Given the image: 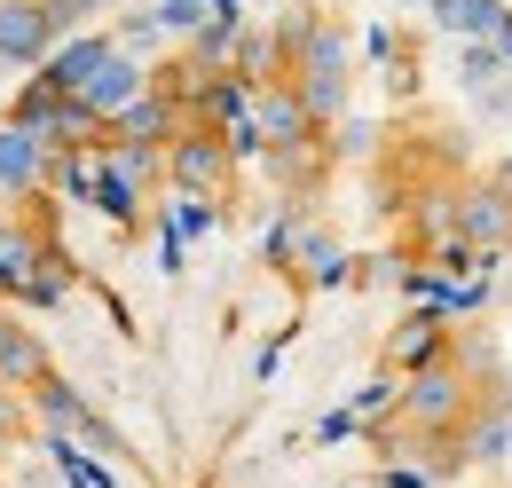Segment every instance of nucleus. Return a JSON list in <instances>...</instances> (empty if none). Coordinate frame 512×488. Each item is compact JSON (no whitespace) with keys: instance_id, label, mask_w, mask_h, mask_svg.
I'll return each mask as SVG.
<instances>
[{"instance_id":"f257e3e1","label":"nucleus","mask_w":512,"mask_h":488,"mask_svg":"<svg viewBox=\"0 0 512 488\" xmlns=\"http://www.w3.org/2000/svg\"><path fill=\"white\" fill-rule=\"evenodd\" d=\"M64 16L48 0H0V63H40L56 48Z\"/></svg>"},{"instance_id":"f03ea898","label":"nucleus","mask_w":512,"mask_h":488,"mask_svg":"<svg viewBox=\"0 0 512 488\" xmlns=\"http://www.w3.org/2000/svg\"><path fill=\"white\" fill-rule=\"evenodd\" d=\"M166 166H174V182H182V189H197V197H221V189H229V142H221L213 126H190V134H174Z\"/></svg>"},{"instance_id":"7ed1b4c3","label":"nucleus","mask_w":512,"mask_h":488,"mask_svg":"<svg viewBox=\"0 0 512 488\" xmlns=\"http://www.w3.org/2000/svg\"><path fill=\"white\" fill-rule=\"evenodd\" d=\"M0 386H32V394L48 386V355L24 323H8V339H0Z\"/></svg>"},{"instance_id":"20e7f679","label":"nucleus","mask_w":512,"mask_h":488,"mask_svg":"<svg viewBox=\"0 0 512 488\" xmlns=\"http://www.w3.org/2000/svg\"><path fill=\"white\" fill-rule=\"evenodd\" d=\"M449 32H473V40H497L505 32V0H434Z\"/></svg>"},{"instance_id":"39448f33","label":"nucleus","mask_w":512,"mask_h":488,"mask_svg":"<svg viewBox=\"0 0 512 488\" xmlns=\"http://www.w3.org/2000/svg\"><path fill=\"white\" fill-rule=\"evenodd\" d=\"M465 237H481V244H505L512 237V197H505V189H481V197L465 205Z\"/></svg>"},{"instance_id":"423d86ee","label":"nucleus","mask_w":512,"mask_h":488,"mask_svg":"<svg viewBox=\"0 0 512 488\" xmlns=\"http://www.w3.org/2000/svg\"><path fill=\"white\" fill-rule=\"evenodd\" d=\"M127 95H134V63H127V56H111L103 71H95V79H87V95H79V111H119Z\"/></svg>"},{"instance_id":"0eeeda50","label":"nucleus","mask_w":512,"mask_h":488,"mask_svg":"<svg viewBox=\"0 0 512 488\" xmlns=\"http://www.w3.org/2000/svg\"><path fill=\"white\" fill-rule=\"evenodd\" d=\"M40 166H48L40 134H0V182H40Z\"/></svg>"},{"instance_id":"6e6552de","label":"nucleus","mask_w":512,"mask_h":488,"mask_svg":"<svg viewBox=\"0 0 512 488\" xmlns=\"http://www.w3.org/2000/svg\"><path fill=\"white\" fill-rule=\"evenodd\" d=\"M449 410H457V378L426 370V378L410 386V418H449Z\"/></svg>"},{"instance_id":"1a4fd4ad","label":"nucleus","mask_w":512,"mask_h":488,"mask_svg":"<svg viewBox=\"0 0 512 488\" xmlns=\"http://www.w3.org/2000/svg\"><path fill=\"white\" fill-rule=\"evenodd\" d=\"M127 134H142V142H150V134H166V103H134V111H127Z\"/></svg>"},{"instance_id":"9d476101","label":"nucleus","mask_w":512,"mask_h":488,"mask_svg":"<svg viewBox=\"0 0 512 488\" xmlns=\"http://www.w3.org/2000/svg\"><path fill=\"white\" fill-rule=\"evenodd\" d=\"M48 8H56V16H64V24H79V16H87V8H111V0H48Z\"/></svg>"},{"instance_id":"9b49d317","label":"nucleus","mask_w":512,"mask_h":488,"mask_svg":"<svg viewBox=\"0 0 512 488\" xmlns=\"http://www.w3.org/2000/svg\"><path fill=\"white\" fill-rule=\"evenodd\" d=\"M166 24H197V0H166Z\"/></svg>"},{"instance_id":"f8f14e48","label":"nucleus","mask_w":512,"mask_h":488,"mask_svg":"<svg viewBox=\"0 0 512 488\" xmlns=\"http://www.w3.org/2000/svg\"><path fill=\"white\" fill-rule=\"evenodd\" d=\"M497 56H512V16H505V32H497Z\"/></svg>"}]
</instances>
